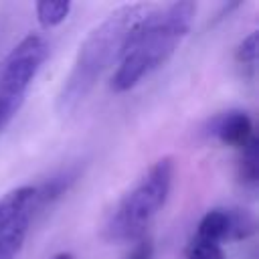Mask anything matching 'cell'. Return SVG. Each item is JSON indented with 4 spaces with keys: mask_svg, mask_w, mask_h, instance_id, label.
Listing matches in <instances>:
<instances>
[{
    "mask_svg": "<svg viewBox=\"0 0 259 259\" xmlns=\"http://www.w3.org/2000/svg\"><path fill=\"white\" fill-rule=\"evenodd\" d=\"M196 4L188 0L152 6L132 30L123 55L111 75V91L123 93L156 73L188 36Z\"/></svg>",
    "mask_w": 259,
    "mask_h": 259,
    "instance_id": "obj_1",
    "label": "cell"
},
{
    "mask_svg": "<svg viewBox=\"0 0 259 259\" xmlns=\"http://www.w3.org/2000/svg\"><path fill=\"white\" fill-rule=\"evenodd\" d=\"M150 8L152 4L146 2L121 4L89 30L79 45L71 71L57 95V111L61 115L73 113L89 97L103 73L119 63L132 30Z\"/></svg>",
    "mask_w": 259,
    "mask_h": 259,
    "instance_id": "obj_2",
    "label": "cell"
},
{
    "mask_svg": "<svg viewBox=\"0 0 259 259\" xmlns=\"http://www.w3.org/2000/svg\"><path fill=\"white\" fill-rule=\"evenodd\" d=\"M174 180V160L158 158L111 206L101 237L107 243H134L146 237L148 227L164 208Z\"/></svg>",
    "mask_w": 259,
    "mask_h": 259,
    "instance_id": "obj_3",
    "label": "cell"
},
{
    "mask_svg": "<svg viewBox=\"0 0 259 259\" xmlns=\"http://www.w3.org/2000/svg\"><path fill=\"white\" fill-rule=\"evenodd\" d=\"M257 229L255 217L247 208L239 206H214L206 210L198 225H196V237L223 245L227 241H243L249 239Z\"/></svg>",
    "mask_w": 259,
    "mask_h": 259,
    "instance_id": "obj_4",
    "label": "cell"
},
{
    "mask_svg": "<svg viewBox=\"0 0 259 259\" xmlns=\"http://www.w3.org/2000/svg\"><path fill=\"white\" fill-rule=\"evenodd\" d=\"M208 136L217 138L221 144L241 150L255 134H253V121L247 111L243 109H229L219 115H214L206 127Z\"/></svg>",
    "mask_w": 259,
    "mask_h": 259,
    "instance_id": "obj_5",
    "label": "cell"
},
{
    "mask_svg": "<svg viewBox=\"0 0 259 259\" xmlns=\"http://www.w3.org/2000/svg\"><path fill=\"white\" fill-rule=\"evenodd\" d=\"M32 214H34V208L26 206L14 212L4 223H0V259H16V255L24 245L26 233L30 229Z\"/></svg>",
    "mask_w": 259,
    "mask_h": 259,
    "instance_id": "obj_6",
    "label": "cell"
},
{
    "mask_svg": "<svg viewBox=\"0 0 259 259\" xmlns=\"http://www.w3.org/2000/svg\"><path fill=\"white\" fill-rule=\"evenodd\" d=\"M239 178L247 186H255L259 180V140L253 136L243 148L239 158Z\"/></svg>",
    "mask_w": 259,
    "mask_h": 259,
    "instance_id": "obj_7",
    "label": "cell"
},
{
    "mask_svg": "<svg viewBox=\"0 0 259 259\" xmlns=\"http://www.w3.org/2000/svg\"><path fill=\"white\" fill-rule=\"evenodd\" d=\"M26 206L34 208V186H20V188H14V190L6 192L0 198V223H4L14 212H18Z\"/></svg>",
    "mask_w": 259,
    "mask_h": 259,
    "instance_id": "obj_8",
    "label": "cell"
},
{
    "mask_svg": "<svg viewBox=\"0 0 259 259\" xmlns=\"http://www.w3.org/2000/svg\"><path fill=\"white\" fill-rule=\"evenodd\" d=\"M34 12H36V20L42 28H53L57 24H61L63 20H67L69 12H71V2H36L34 4Z\"/></svg>",
    "mask_w": 259,
    "mask_h": 259,
    "instance_id": "obj_9",
    "label": "cell"
},
{
    "mask_svg": "<svg viewBox=\"0 0 259 259\" xmlns=\"http://www.w3.org/2000/svg\"><path fill=\"white\" fill-rule=\"evenodd\" d=\"M184 259H225V251L221 245L194 235L184 249Z\"/></svg>",
    "mask_w": 259,
    "mask_h": 259,
    "instance_id": "obj_10",
    "label": "cell"
},
{
    "mask_svg": "<svg viewBox=\"0 0 259 259\" xmlns=\"http://www.w3.org/2000/svg\"><path fill=\"white\" fill-rule=\"evenodd\" d=\"M237 61L239 65H243L245 69H249L253 73L255 65H257V30L249 32L237 47Z\"/></svg>",
    "mask_w": 259,
    "mask_h": 259,
    "instance_id": "obj_11",
    "label": "cell"
},
{
    "mask_svg": "<svg viewBox=\"0 0 259 259\" xmlns=\"http://www.w3.org/2000/svg\"><path fill=\"white\" fill-rule=\"evenodd\" d=\"M125 259H154V243L148 237L136 241L134 243V249L127 253Z\"/></svg>",
    "mask_w": 259,
    "mask_h": 259,
    "instance_id": "obj_12",
    "label": "cell"
},
{
    "mask_svg": "<svg viewBox=\"0 0 259 259\" xmlns=\"http://www.w3.org/2000/svg\"><path fill=\"white\" fill-rule=\"evenodd\" d=\"M53 259H73V255L71 253H57Z\"/></svg>",
    "mask_w": 259,
    "mask_h": 259,
    "instance_id": "obj_13",
    "label": "cell"
}]
</instances>
